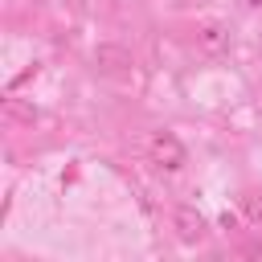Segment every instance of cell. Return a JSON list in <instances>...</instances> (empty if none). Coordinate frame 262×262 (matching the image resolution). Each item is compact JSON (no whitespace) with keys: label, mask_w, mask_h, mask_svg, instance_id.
I'll use <instances>...</instances> for the list:
<instances>
[{"label":"cell","mask_w":262,"mask_h":262,"mask_svg":"<svg viewBox=\"0 0 262 262\" xmlns=\"http://www.w3.org/2000/svg\"><path fill=\"white\" fill-rule=\"evenodd\" d=\"M94 66L106 74H123V70H131V53L115 41H102V45H94Z\"/></svg>","instance_id":"obj_3"},{"label":"cell","mask_w":262,"mask_h":262,"mask_svg":"<svg viewBox=\"0 0 262 262\" xmlns=\"http://www.w3.org/2000/svg\"><path fill=\"white\" fill-rule=\"evenodd\" d=\"M246 4H262V0H246Z\"/></svg>","instance_id":"obj_8"},{"label":"cell","mask_w":262,"mask_h":262,"mask_svg":"<svg viewBox=\"0 0 262 262\" xmlns=\"http://www.w3.org/2000/svg\"><path fill=\"white\" fill-rule=\"evenodd\" d=\"M4 115H8V119H20V123H33V119H37V111H33L29 102H20V98H4Z\"/></svg>","instance_id":"obj_5"},{"label":"cell","mask_w":262,"mask_h":262,"mask_svg":"<svg viewBox=\"0 0 262 262\" xmlns=\"http://www.w3.org/2000/svg\"><path fill=\"white\" fill-rule=\"evenodd\" d=\"M242 213H246L254 225H262V192H246V196H242Z\"/></svg>","instance_id":"obj_6"},{"label":"cell","mask_w":262,"mask_h":262,"mask_svg":"<svg viewBox=\"0 0 262 262\" xmlns=\"http://www.w3.org/2000/svg\"><path fill=\"white\" fill-rule=\"evenodd\" d=\"M242 254H250V258H262V242H250V246H242Z\"/></svg>","instance_id":"obj_7"},{"label":"cell","mask_w":262,"mask_h":262,"mask_svg":"<svg viewBox=\"0 0 262 262\" xmlns=\"http://www.w3.org/2000/svg\"><path fill=\"white\" fill-rule=\"evenodd\" d=\"M147 151H151V160H156L160 168H168V172L184 168V160H188L184 143H180L172 131H151V135H147Z\"/></svg>","instance_id":"obj_1"},{"label":"cell","mask_w":262,"mask_h":262,"mask_svg":"<svg viewBox=\"0 0 262 262\" xmlns=\"http://www.w3.org/2000/svg\"><path fill=\"white\" fill-rule=\"evenodd\" d=\"M196 41H201L205 49H225V45H229V29L217 25V20H205V25L196 29Z\"/></svg>","instance_id":"obj_4"},{"label":"cell","mask_w":262,"mask_h":262,"mask_svg":"<svg viewBox=\"0 0 262 262\" xmlns=\"http://www.w3.org/2000/svg\"><path fill=\"white\" fill-rule=\"evenodd\" d=\"M172 229H176L180 242H201V237L209 233V221H205L192 205H176V209H172Z\"/></svg>","instance_id":"obj_2"}]
</instances>
